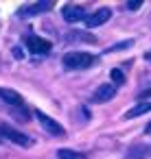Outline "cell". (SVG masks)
Listing matches in <instances>:
<instances>
[{"mask_svg": "<svg viewBox=\"0 0 151 159\" xmlns=\"http://www.w3.org/2000/svg\"><path fill=\"white\" fill-rule=\"evenodd\" d=\"M94 61H96L94 55H90V52H79V50L66 52L64 59H61V63H64L66 70H85V68H90Z\"/></svg>", "mask_w": 151, "mask_h": 159, "instance_id": "obj_1", "label": "cell"}, {"mask_svg": "<svg viewBox=\"0 0 151 159\" xmlns=\"http://www.w3.org/2000/svg\"><path fill=\"white\" fill-rule=\"evenodd\" d=\"M35 118H37V122L42 124V129H44L48 135H53V137H64V135H66V129H64L55 118H51L48 113L35 109Z\"/></svg>", "mask_w": 151, "mask_h": 159, "instance_id": "obj_2", "label": "cell"}, {"mask_svg": "<svg viewBox=\"0 0 151 159\" xmlns=\"http://www.w3.org/2000/svg\"><path fill=\"white\" fill-rule=\"evenodd\" d=\"M24 44H27V48H29L33 55H48V52L53 50V44H51L48 39L40 37V35H27V37H24Z\"/></svg>", "mask_w": 151, "mask_h": 159, "instance_id": "obj_3", "label": "cell"}, {"mask_svg": "<svg viewBox=\"0 0 151 159\" xmlns=\"http://www.w3.org/2000/svg\"><path fill=\"white\" fill-rule=\"evenodd\" d=\"M51 9H53V0H42V2H33V5L20 7V9H18V16H20V18H33V16L48 13Z\"/></svg>", "mask_w": 151, "mask_h": 159, "instance_id": "obj_4", "label": "cell"}, {"mask_svg": "<svg viewBox=\"0 0 151 159\" xmlns=\"http://www.w3.org/2000/svg\"><path fill=\"white\" fill-rule=\"evenodd\" d=\"M0 133H2L9 142L18 144V146H31V144H33V139H31L29 135H24V133L16 131V129H13V126H9V124H2V126H0Z\"/></svg>", "mask_w": 151, "mask_h": 159, "instance_id": "obj_5", "label": "cell"}, {"mask_svg": "<svg viewBox=\"0 0 151 159\" xmlns=\"http://www.w3.org/2000/svg\"><path fill=\"white\" fill-rule=\"evenodd\" d=\"M114 96H116V85H114V83H101V85L94 89L92 100H94V102H110Z\"/></svg>", "mask_w": 151, "mask_h": 159, "instance_id": "obj_6", "label": "cell"}, {"mask_svg": "<svg viewBox=\"0 0 151 159\" xmlns=\"http://www.w3.org/2000/svg\"><path fill=\"white\" fill-rule=\"evenodd\" d=\"M110 18H112V11H110L107 7H103V9H99V11L85 16V26H88V29H96V26L105 24Z\"/></svg>", "mask_w": 151, "mask_h": 159, "instance_id": "obj_7", "label": "cell"}, {"mask_svg": "<svg viewBox=\"0 0 151 159\" xmlns=\"http://www.w3.org/2000/svg\"><path fill=\"white\" fill-rule=\"evenodd\" d=\"M61 16H64V20L70 22V24L85 20V11H83V7H79V5H66V7L61 9Z\"/></svg>", "mask_w": 151, "mask_h": 159, "instance_id": "obj_8", "label": "cell"}, {"mask_svg": "<svg viewBox=\"0 0 151 159\" xmlns=\"http://www.w3.org/2000/svg\"><path fill=\"white\" fill-rule=\"evenodd\" d=\"M0 100H5L7 105H13V107H22L24 105L22 96L18 92H13V89H7V87H0Z\"/></svg>", "mask_w": 151, "mask_h": 159, "instance_id": "obj_9", "label": "cell"}, {"mask_svg": "<svg viewBox=\"0 0 151 159\" xmlns=\"http://www.w3.org/2000/svg\"><path fill=\"white\" fill-rule=\"evenodd\" d=\"M66 44H72V42H88V44H96V37L90 35V33H81V31H72L64 37Z\"/></svg>", "mask_w": 151, "mask_h": 159, "instance_id": "obj_10", "label": "cell"}, {"mask_svg": "<svg viewBox=\"0 0 151 159\" xmlns=\"http://www.w3.org/2000/svg\"><path fill=\"white\" fill-rule=\"evenodd\" d=\"M147 111H151V102H140V105L131 107V109L125 113V120H134V118H138V116H142V113H147Z\"/></svg>", "mask_w": 151, "mask_h": 159, "instance_id": "obj_11", "label": "cell"}, {"mask_svg": "<svg viewBox=\"0 0 151 159\" xmlns=\"http://www.w3.org/2000/svg\"><path fill=\"white\" fill-rule=\"evenodd\" d=\"M57 159H85V155L77 152V150H70V148H59L57 150Z\"/></svg>", "mask_w": 151, "mask_h": 159, "instance_id": "obj_12", "label": "cell"}, {"mask_svg": "<svg viewBox=\"0 0 151 159\" xmlns=\"http://www.w3.org/2000/svg\"><path fill=\"white\" fill-rule=\"evenodd\" d=\"M134 44V39H125V42H120V44H114V46H110L105 52H116V50H127L129 46Z\"/></svg>", "mask_w": 151, "mask_h": 159, "instance_id": "obj_13", "label": "cell"}, {"mask_svg": "<svg viewBox=\"0 0 151 159\" xmlns=\"http://www.w3.org/2000/svg\"><path fill=\"white\" fill-rule=\"evenodd\" d=\"M110 76H112V81H114L116 85H123V83H125V74H123L120 70H116V68L110 72Z\"/></svg>", "mask_w": 151, "mask_h": 159, "instance_id": "obj_14", "label": "cell"}, {"mask_svg": "<svg viewBox=\"0 0 151 159\" xmlns=\"http://www.w3.org/2000/svg\"><path fill=\"white\" fill-rule=\"evenodd\" d=\"M142 7V0H129L127 2V9L129 11H136V9H140Z\"/></svg>", "mask_w": 151, "mask_h": 159, "instance_id": "obj_15", "label": "cell"}, {"mask_svg": "<svg viewBox=\"0 0 151 159\" xmlns=\"http://www.w3.org/2000/svg\"><path fill=\"white\" fill-rule=\"evenodd\" d=\"M147 96H151V89H147V92H142V94H140V98H147Z\"/></svg>", "mask_w": 151, "mask_h": 159, "instance_id": "obj_16", "label": "cell"}, {"mask_svg": "<svg viewBox=\"0 0 151 159\" xmlns=\"http://www.w3.org/2000/svg\"><path fill=\"white\" fill-rule=\"evenodd\" d=\"M144 133H151V122H149V124L144 126Z\"/></svg>", "mask_w": 151, "mask_h": 159, "instance_id": "obj_17", "label": "cell"}, {"mask_svg": "<svg viewBox=\"0 0 151 159\" xmlns=\"http://www.w3.org/2000/svg\"><path fill=\"white\" fill-rule=\"evenodd\" d=\"M144 59H147V61L151 63V52H144Z\"/></svg>", "mask_w": 151, "mask_h": 159, "instance_id": "obj_18", "label": "cell"}]
</instances>
